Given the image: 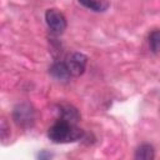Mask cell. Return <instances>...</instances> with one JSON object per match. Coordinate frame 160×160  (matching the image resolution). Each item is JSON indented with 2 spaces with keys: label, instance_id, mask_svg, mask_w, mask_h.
Masks as SVG:
<instances>
[{
  "label": "cell",
  "instance_id": "obj_1",
  "mask_svg": "<svg viewBox=\"0 0 160 160\" xmlns=\"http://www.w3.org/2000/svg\"><path fill=\"white\" fill-rule=\"evenodd\" d=\"M84 131L78 128L75 124H70L59 119L55 124H52L48 130V138L55 144H66L74 142L82 139Z\"/></svg>",
  "mask_w": 160,
  "mask_h": 160
},
{
  "label": "cell",
  "instance_id": "obj_2",
  "mask_svg": "<svg viewBox=\"0 0 160 160\" xmlns=\"http://www.w3.org/2000/svg\"><path fill=\"white\" fill-rule=\"evenodd\" d=\"M12 119L15 124L22 129H29L35 122V110L29 102H20L12 110Z\"/></svg>",
  "mask_w": 160,
  "mask_h": 160
},
{
  "label": "cell",
  "instance_id": "obj_3",
  "mask_svg": "<svg viewBox=\"0 0 160 160\" xmlns=\"http://www.w3.org/2000/svg\"><path fill=\"white\" fill-rule=\"evenodd\" d=\"M45 21L48 28L51 30V32L56 35L62 34L68 25L65 15L58 9H48L45 12Z\"/></svg>",
  "mask_w": 160,
  "mask_h": 160
},
{
  "label": "cell",
  "instance_id": "obj_4",
  "mask_svg": "<svg viewBox=\"0 0 160 160\" xmlns=\"http://www.w3.org/2000/svg\"><path fill=\"white\" fill-rule=\"evenodd\" d=\"M66 65L71 76H80L84 74L88 64V56L81 52H72L66 59Z\"/></svg>",
  "mask_w": 160,
  "mask_h": 160
},
{
  "label": "cell",
  "instance_id": "obj_5",
  "mask_svg": "<svg viewBox=\"0 0 160 160\" xmlns=\"http://www.w3.org/2000/svg\"><path fill=\"white\" fill-rule=\"evenodd\" d=\"M59 119L68 121L70 124H76L80 120V114L78 111V109L70 104H60L59 106Z\"/></svg>",
  "mask_w": 160,
  "mask_h": 160
},
{
  "label": "cell",
  "instance_id": "obj_6",
  "mask_svg": "<svg viewBox=\"0 0 160 160\" xmlns=\"http://www.w3.org/2000/svg\"><path fill=\"white\" fill-rule=\"evenodd\" d=\"M49 74L54 79L60 80V81H66L71 76V74L69 71V68H68L65 61H56V62H54L50 66V69H49Z\"/></svg>",
  "mask_w": 160,
  "mask_h": 160
},
{
  "label": "cell",
  "instance_id": "obj_7",
  "mask_svg": "<svg viewBox=\"0 0 160 160\" xmlns=\"http://www.w3.org/2000/svg\"><path fill=\"white\" fill-rule=\"evenodd\" d=\"M78 2L95 12H104L110 6L109 0H78Z\"/></svg>",
  "mask_w": 160,
  "mask_h": 160
},
{
  "label": "cell",
  "instance_id": "obj_8",
  "mask_svg": "<svg viewBox=\"0 0 160 160\" xmlns=\"http://www.w3.org/2000/svg\"><path fill=\"white\" fill-rule=\"evenodd\" d=\"M155 158L154 146L150 144H141L135 150V159L138 160H152Z\"/></svg>",
  "mask_w": 160,
  "mask_h": 160
},
{
  "label": "cell",
  "instance_id": "obj_9",
  "mask_svg": "<svg viewBox=\"0 0 160 160\" xmlns=\"http://www.w3.org/2000/svg\"><path fill=\"white\" fill-rule=\"evenodd\" d=\"M149 46L154 54L160 52V29H155L149 35Z\"/></svg>",
  "mask_w": 160,
  "mask_h": 160
},
{
  "label": "cell",
  "instance_id": "obj_10",
  "mask_svg": "<svg viewBox=\"0 0 160 160\" xmlns=\"http://www.w3.org/2000/svg\"><path fill=\"white\" fill-rule=\"evenodd\" d=\"M0 136L2 140H6L8 136H10V126L8 125L5 119H1V124H0Z\"/></svg>",
  "mask_w": 160,
  "mask_h": 160
}]
</instances>
